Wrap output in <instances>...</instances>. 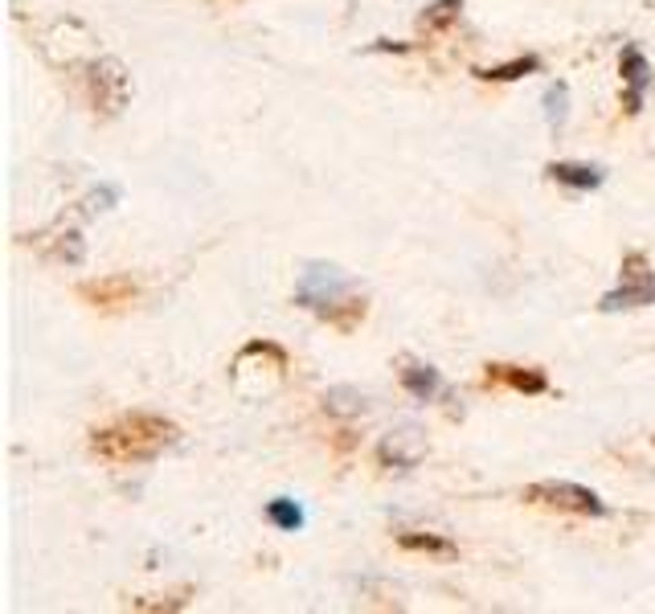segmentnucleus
I'll use <instances>...</instances> for the list:
<instances>
[{
    "mask_svg": "<svg viewBox=\"0 0 655 614\" xmlns=\"http://www.w3.org/2000/svg\"><path fill=\"white\" fill-rule=\"evenodd\" d=\"M655 303V271L647 267V254L631 250L623 258V279L615 291H606L602 295V312H631V307H647Z\"/></svg>",
    "mask_w": 655,
    "mask_h": 614,
    "instance_id": "nucleus-3",
    "label": "nucleus"
},
{
    "mask_svg": "<svg viewBox=\"0 0 655 614\" xmlns=\"http://www.w3.org/2000/svg\"><path fill=\"white\" fill-rule=\"evenodd\" d=\"M177 443V426L160 414H123L119 422L95 430L91 447L107 463H148Z\"/></svg>",
    "mask_w": 655,
    "mask_h": 614,
    "instance_id": "nucleus-1",
    "label": "nucleus"
},
{
    "mask_svg": "<svg viewBox=\"0 0 655 614\" xmlns=\"http://www.w3.org/2000/svg\"><path fill=\"white\" fill-rule=\"evenodd\" d=\"M549 177H553L557 185H565V189H574V193H590V189H598V185L606 181V172H602L598 164L557 160V164H549Z\"/></svg>",
    "mask_w": 655,
    "mask_h": 614,
    "instance_id": "nucleus-8",
    "label": "nucleus"
},
{
    "mask_svg": "<svg viewBox=\"0 0 655 614\" xmlns=\"http://www.w3.org/2000/svg\"><path fill=\"white\" fill-rule=\"evenodd\" d=\"M402 385H406V393L414 402H430L434 393L443 389V377H439V369L434 365H418V361H410L406 369H402Z\"/></svg>",
    "mask_w": 655,
    "mask_h": 614,
    "instance_id": "nucleus-11",
    "label": "nucleus"
},
{
    "mask_svg": "<svg viewBox=\"0 0 655 614\" xmlns=\"http://www.w3.org/2000/svg\"><path fill=\"white\" fill-rule=\"evenodd\" d=\"M488 381H504L516 393H545L549 377L541 369H516V365H488Z\"/></svg>",
    "mask_w": 655,
    "mask_h": 614,
    "instance_id": "nucleus-10",
    "label": "nucleus"
},
{
    "mask_svg": "<svg viewBox=\"0 0 655 614\" xmlns=\"http://www.w3.org/2000/svg\"><path fill=\"white\" fill-rule=\"evenodd\" d=\"M295 303L332 320L344 332L365 316V299L353 295V279L340 267H332V262H308V267H303V275L295 283Z\"/></svg>",
    "mask_w": 655,
    "mask_h": 614,
    "instance_id": "nucleus-2",
    "label": "nucleus"
},
{
    "mask_svg": "<svg viewBox=\"0 0 655 614\" xmlns=\"http://www.w3.org/2000/svg\"><path fill=\"white\" fill-rule=\"evenodd\" d=\"M398 545L410 549V553H430V557H455V541L451 537H439V533H418V529H402L398 533Z\"/></svg>",
    "mask_w": 655,
    "mask_h": 614,
    "instance_id": "nucleus-12",
    "label": "nucleus"
},
{
    "mask_svg": "<svg viewBox=\"0 0 655 614\" xmlns=\"http://www.w3.org/2000/svg\"><path fill=\"white\" fill-rule=\"evenodd\" d=\"M131 99V78L119 58H99L91 66V103L103 115H119Z\"/></svg>",
    "mask_w": 655,
    "mask_h": 614,
    "instance_id": "nucleus-5",
    "label": "nucleus"
},
{
    "mask_svg": "<svg viewBox=\"0 0 655 614\" xmlns=\"http://www.w3.org/2000/svg\"><path fill=\"white\" fill-rule=\"evenodd\" d=\"M619 70H623V82H627L623 107H627V115H639V111H643V99H647V91H651V62H647V54H643V50L627 46V50H623Z\"/></svg>",
    "mask_w": 655,
    "mask_h": 614,
    "instance_id": "nucleus-7",
    "label": "nucleus"
},
{
    "mask_svg": "<svg viewBox=\"0 0 655 614\" xmlns=\"http://www.w3.org/2000/svg\"><path fill=\"white\" fill-rule=\"evenodd\" d=\"M119 201V189L115 185H103V189H95L91 197L82 201V217H95V213H107L111 205Z\"/></svg>",
    "mask_w": 655,
    "mask_h": 614,
    "instance_id": "nucleus-19",
    "label": "nucleus"
},
{
    "mask_svg": "<svg viewBox=\"0 0 655 614\" xmlns=\"http://www.w3.org/2000/svg\"><path fill=\"white\" fill-rule=\"evenodd\" d=\"M377 459L381 467H398V471H410L426 459V438L418 426H402V430H389L381 443H377Z\"/></svg>",
    "mask_w": 655,
    "mask_h": 614,
    "instance_id": "nucleus-6",
    "label": "nucleus"
},
{
    "mask_svg": "<svg viewBox=\"0 0 655 614\" xmlns=\"http://www.w3.org/2000/svg\"><path fill=\"white\" fill-rule=\"evenodd\" d=\"M136 295V283L127 275H107L99 283H82V299H91L95 307H119V303H131Z\"/></svg>",
    "mask_w": 655,
    "mask_h": 614,
    "instance_id": "nucleus-9",
    "label": "nucleus"
},
{
    "mask_svg": "<svg viewBox=\"0 0 655 614\" xmlns=\"http://www.w3.org/2000/svg\"><path fill=\"white\" fill-rule=\"evenodd\" d=\"M541 70V58L529 54V58H516L508 66H492V70H475L479 78H488V82H512V78H524V74H537Z\"/></svg>",
    "mask_w": 655,
    "mask_h": 614,
    "instance_id": "nucleus-16",
    "label": "nucleus"
},
{
    "mask_svg": "<svg viewBox=\"0 0 655 614\" xmlns=\"http://www.w3.org/2000/svg\"><path fill=\"white\" fill-rule=\"evenodd\" d=\"M54 254H58L62 262H70V267H78V262L86 258V242L78 238V230H66V234H58V246H54Z\"/></svg>",
    "mask_w": 655,
    "mask_h": 614,
    "instance_id": "nucleus-18",
    "label": "nucleus"
},
{
    "mask_svg": "<svg viewBox=\"0 0 655 614\" xmlns=\"http://www.w3.org/2000/svg\"><path fill=\"white\" fill-rule=\"evenodd\" d=\"M267 516H271V524H279L283 533H299V529H303V508H299L295 500H287V496L271 500V504H267Z\"/></svg>",
    "mask_w": 655,
    "mask_h": 614,
    "instance_id": "nucleus-17",
    "label": "nucleus"
},
{
    "mask_svg": "<svg viewBox=\"0 0 655 614\" xmlns=\"http://www.w3.org/2000/svg\"><path fill=\"white\" fill-rule=\"evenodd\" d=\"M324 410L332 414V418H361L369 406H365V393H357V389H328L324 393Z\"/></svg>",
    "mask_w": 655,
    "mask_h": 614,
    "instance_id": "nucleus-13",
    "label": "nucleus"
},
{
    "mask_svg": "<svg viewBox=\"0 0 655 614\" xmlns=\"http://www.w3.org/2000/svg\"><path fill=\"white\" fill-rule=\"evenodd\" d=\"M529 504H545V508H561V512H578V516H602L606 504L598 500V492L570 484V479H541V484L524 488Z\"/></svg>",
    "mask_w": 655,
    "mask_h": 614,
    "instance_id": "nucleus-4",
    "label": "nucleus"
},
{
    "mask_svg": "<svg viewBox=\"0 0 655 614\" xmlns=\"http://www.w3.org/2000/svg\"><path fill=\"white\" fill-rule=\"evenodd\" d=\"M459 13H463V0H434V5L422 13V29L426 33H439L451 21H459Z\"/></svg>",
    "mask_w": 655,
    "mask_h": 614,
    "instance_id": "nucleus-15",
    "label": "nucleus"
},
{
    "mask_svg": "<svg viewBox=\"0 0 655 614\" xmlns=\"http://www.w3.org/2000/svg\"><path fill=\"white\" fill-rule=\"evenodd\" d=\"M565 119H570V86H565V82H553L549 91H545V123H549L553 131H561Z\"/></svg>",
    "mask_w": 655,
    "mask_h": 614,
    "instance_id": "nucleus-14",
    "label": "nucleus"
}]
</instances>
